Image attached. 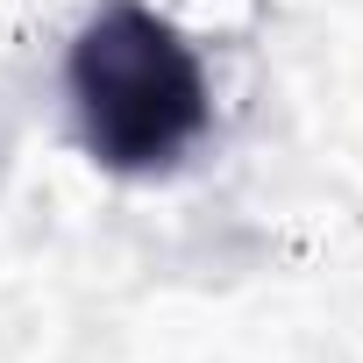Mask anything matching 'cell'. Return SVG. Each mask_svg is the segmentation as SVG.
Wrapping results in <instances>:
<instances>
[{
	"instance_id": "obj_1",
	"label": "cell",
	"mask_w": 363,
	"mask_h": 363,
	"mask_svg": "<svg viewBox=\"0 0 363 363\" xmlns=\"http://www.w3.org/2000/svg\"><path fill=\"white\" fill-rule=\"evenodd\" d=\"M65 100H72L79 150L114 178L171 171L214 121L200 50L186 43L178 22H164L143 0H107L72 36Z\"/></svg>"
}]
</instances>
